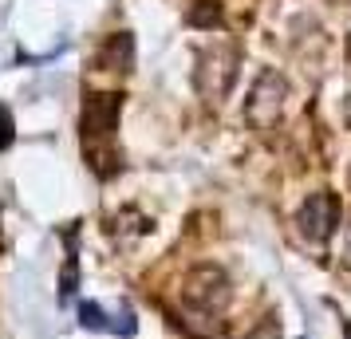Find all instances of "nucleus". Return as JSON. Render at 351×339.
<instances>
[{
    "label": "nucleus",
    "instance_id": "nucleus-5",
    "mask_svg": "<svg viewBox=\"0 0 351 339\" xmlns=\"http://www.w3.org/2000/svg\"><path fill=\"white\" fill-rule=\"evenodd\" d=\"M339 217H343V205L332 190H316V194L304 197V205L296 210V229L308 244H328L339 229Z\"/></svg>",
    "mask_w": 351,
    "mask_h": 339
},
{
    "label": "nucleus",
    "instance_id": "nucleus-8",
    "mask_svg": "<svg viewBox=\"0 0 351 339\" xmlns=\"http://www.w3.org/2000/svg\"><path fill=\"white\" fill-rule=\"evenodd\" d=\"M186 20L190 28H221V0H197Z\"/></svg>",
    "mask_w": 351,
    "mask_h": 339
},
{
    "label": "nucleus",
    "instance_id": "nucleus-15",
    "mask_svg": "<svg viewBox=\"0 0 351 339\" xmlns=\"http://www.w3.org/2000/svg\"><path fill=\"white\" fill-rule=\"evenodd\" d=\"M348 339H351V323H348Z\"/></svg>",
    "mask_w": 351,
    "mask_h": 339
},
{
    "label": "nucleus",
    "instance_id": "nucleus-9",
    "mask_svg": "<svg viewBox=\"0 0 351 339\" xmlns=\"http://www.w3.org/2000/svg\"><path fill=\"white\" fill-rule=\"evenodd\" d=\"M80 316H83V327H95V331H107V327H111V323L103 320V307L99 304H83Z\"/></svg>",
    "mask_w": 351,
    "mask_h": 339
},
{
    "label": "nucleus",
    "instance_id": "nucleus-1",
    "mask_svg": "<svg viewBox=\"0 0 351 339\" xmlns=\"http://www.w3.org/2000/svg\"><path fill=\"white\" fill-rule=\"evenodd\" d=\"M237 67H241V48L233 40H217L209 48L197 51V64H193V87L206 103H221L233 83H237Z\"/></svg>",
    "mask_w": 351,
    "mask_h": 339
},
{
    "label": "nucleus",
    "instance_id": "nucleus-11",
    "mask_svg": "<svg viewBox=\"0 0 351 339\" xmlns=\"http://www.w3.org/2000/svg\"><path fill=\"white\" fill-rule=\"evenodd\" d=\"M249 339H280V323L272 320V316H265V320L249 331Z\"/></svg>",
    "mask_w": 351,
    "mask_h": 339
},
{
    "label": "nucleus",
    "instance_id": "nucleus-10",
    "mask_svg": "<svg viewBox=\"0 0 351 339\" xmlns=\"http://www.w3.org/2000/svg\"><path fill=\"white\" fill-rule=\"evenodd\" d=\"M12 138H16V127H12V111L0 103V150H8V146H12Z\"/></svg>",
    "mask_w": 351,
    "mask_h": 339
},
{
    "label": "nucleus",
    "instance_id": "nucleus-2",
    "mask_svg": "<svg viewBox=\"0 0 351 339\" xmlns=\"http://www.w3.org/2000/svg\"><path fill=\"white\" fill-rule=\"evenodd\" d=\"M288 79L276 71V67H261V75L253 79L249 87V99H245V118L256 134H272L285 118V107H288Z\"/></svg>",
    "mask_w": 351,
    "mask_h": 339
},
{
    "label": "nucleus",
    "instance_id": "nucleus-12",
    "mask_svg": "<svg viewBox=\"0 0 351 339\" xmlns=\"http://www.w3.org/2000/svg\"><path fill=\"white\" fill-rule=\"evenodd\" d=\"M343 123H348V127H351V91H348V95H343Z\"/></svg>",
    "mask_w": 351,
    "mask_h": 339
},
{
    "label": "nucleus",
    "instance_id": "nucleus-7",
    "mask_svg": "<svg viewBox=\"0 0 351 339\" xmlns=\"http://www.w3.org/2000/svg\"><path fill=\"white\" fill-rule=\"evenodd\" d=\"M111 233L119 237V241H130V237H146V233H150V221H146L143 213L123 210L119 217H111Z\"/></svg>",
    "mask_w": 351,
    "mask_h": 339
},
{
    "label": "nucleus",
    "instance_id": "nucleus-14",
    "mask_svg": "<svg viewBox=\"0 0 351 339\" xmlns=\"http://www.w3.org/2000/svg\"><path fill=\"white\" fill-rule=\"evenodd\" d=\"M348 60H351V36H348Z\"/></svg>",
    "mask_w": 351,
    "mask_h": 339
},
{
    "label": "nucleus",
    "instance_id": "nucleus-13",
    "mask_svg": "<svg viewBox=\"0 0 351 339\" xmlns=\"http://www.w3.org/2000/svg\"><path fill=\"white\" fill-rule=\"evenodd\" d=\"M343 260L351 264V221H348V241H343Z\"/></svg>",
    "mask_w": 351,
    "mask_h": 339
},
{
    "label": "nucleus",
    "instance_id": "nucleus-6",
    "mask_svg": "<svg viewBox=\"0 0 351 339\" xmlns=\"http://www.w3.org/2000/svg\"><path fill=\"white\" fill-rule=\"evenodd\" d=\"M99 67L103 71H123L127 75L134 67V36L130 32H114L103 48H99Z\"/></svg>",
    "mask_w": 351,
    "mask_h": 339
},
{
    "label": "nucleus",
    "instance_id": "nucleus-4",
    "mask_svg": "<svg viewBox=\"0 0 351 339\" xmlns=\"http://www.w3.org/2000/svg\"><path fill=\"white\" fill-rule=\"evenodd\" d=\"M119 114H123V95L119 91H91L83 99V114H80V130H83V146L87 154H95L103 142H111L119 130Z\"/></svg>",
    "mask_w": 351,
    "mask_h": 339
},
{
    "label": "nucleus",
    "instance_id": "nucleus-3",
    "mask_svg": "<svg viewBox=\"0 0 351 339\" xmlns=\"http://www.w3.org/2000/svg\"><path fill=\"white\" fill-rule=\"evenodd\" d=\"M182 300L197 316H217L233 300V284H229L225 268H217V264H193L190 273L182 276Z\"/></svg>",
    "mask_w": 351,
    "mask_h": 339
}]
</instances>
